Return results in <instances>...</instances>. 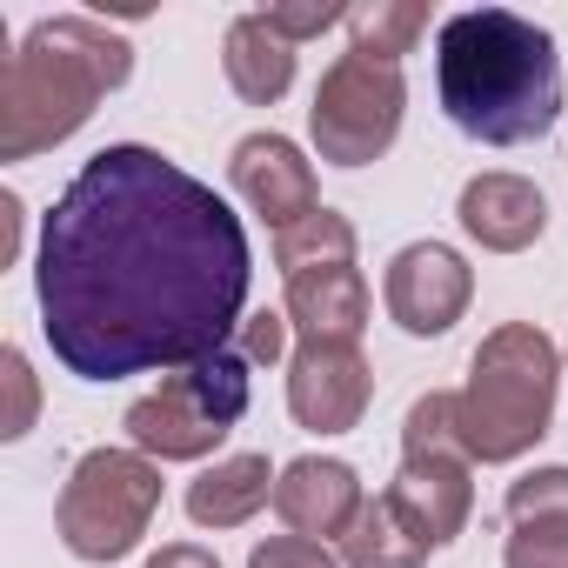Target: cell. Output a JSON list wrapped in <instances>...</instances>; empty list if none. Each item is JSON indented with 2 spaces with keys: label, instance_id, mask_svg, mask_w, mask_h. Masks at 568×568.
Returning a JSON list of instances; mask_svg holds the SVG:
<instances>
[{
  "label": "cell",
  "instance_id": "5bb4252c",
  "mask_svg": "<svg viewBox=\"0 0 568 568\" xmlns=\"http://www.w3.org/2000/svg\"><path fill=\"white\" fill-rule=\"evenodd\" d=\"M288 328H302V342H362L368 328V281L355 261L342 267H308L288 274Z\"/></svg>",
  "mask_w": 568,
  "mask_h": 568
},
{
  "label": "cell",
  "instance_id": "3957f363",
  "mask_svg": "<svg viewBox=\"0 0 568 568\" xmlns=\"http://www.w3.org/2000/svg\"><path fill=\"white\" fill-rule=\"evenodd\" d=\"M134 74V48L101 28L94 14H48L28 28V41L0 68V161H34L81 134Z\"/></svg>",
  "mask_w": 568,
  "mask_h": 568
},
{
  "label": "cell",
  "instance_id": "9c48e42d",
  "mask_svg": "<svg viewBox=\"0 0 568 568\" xmlns=\"http://www.w3.org/2000/svg\"><path fill=\"white\" fill-rule=\"evenodd\" d=\"M468 295H475V267L448 241H408L388 261V281H382V302H388L395 328L415 335V342L448 335L468 315Z\"/></svg>",
  "mask_w": 568,
  "mask_h": 568
},
{
  "label": "cell",
  "instance_id": "484cf974",
  "mask_svg": "<svg viewBox=\"0 0 568 568\" xmlns=\"http://www.w3.org/2000/svg\"><path fill=\"white\" fill-rule=\"evenodd\" d=\"M148 568H221L207 548H194V541H168L161 555H148Z\"/></svg>",
  "mask_w": 568,
  "mask_h": 568
},
{
  "label": "cell",
  "instance_id": "8fae6325",
  "mask_svg": "<svg viewBox=\"0 0 568 568\" xmlns=\"http://www.w3.org/2000/svg\"><path fill=\"white\" fill-rule=\"evenodd\" d=\"M227 181L234 194L281 234V227H295L322 207V187H315V161L288 141V134H247L227 161Z\"/></svg>",
  "mask_w": 568,
  "mask_h": 568
},
{
  "label": "cell",
  "instance_id": "277c9868",
  "mask_svg": "<svg viewBox=\"0 0 568 568\" xmlns=\"http://www.w3.org/2000/svg\"><path fill=\"white\" fill-rule=\"evenodd\" d=\"M555 388H561V355L535 322L488 328L468 362V382L448 395V422L468 462H521L555 422Z\"/></svg>",
  "mask_w": 568,
  "mask_h": 568
},
{
  "label": "cell",
  "instance_id": "d6986e66",
  "mask_svg": "<svg viewBox=\"0 0 568 568\" xmlns=\"http://www.w3.org/2000/svg\"><path fill=\"white\" fill-rule=\"evenodd\" d=\"M355 261V221L335 207H315L308 221L274 234V267L281 274H308V267H342Z\"/></svg>",
  "mask_w": 568,
  "mask_h": 568
},
{
  "label": "cell",
  "instance_id": "4fadbf2b",
  "mask_svg": "<svg viewBox=\"0 0 568 568\" xmlns=\"http://www.w3.org/2000/svg\"><path fill=\"white\" fill-rule=\"evenodd\" d=\"M468 241H481L488 254H521L541 241L548 227V194L528 181V174H475L455 201Z\"/></svg>",
  "mask_w": 568,
  "mask_h": 568
},
{
  "label": "cell",
  "instance_id": "5b68a950",
  "mask_svg": "<svg viewBox=\"0 0 568 568\" xmlns=\"http://www.w3.org/2000/svg\"><path fill=\"white\" fill-rule=\"evenodd\" d=\"M247 395H254V362L227 342L207 362L161 375V388L141 395L121 428L154 462H201L234 435V422L247 415Z\"/></svg>",
  "mask_w": 568,
  "mask_h": 568
},
{
  "label": "cell",
  "instance_id": "cb8c5ba5",
  "mask_svg": "<svg viewBox=\"0 0 568 568\" xmlns=\"http://www.w3.org/2000/svg\"><path fill=\"white\" fill-rule=\"evenodd\" d=\"M261 14H267V28H274L281 41H295V48L348 21V8H335V0H322V8H261Z\"/></svg>",
  "mask_w": 568,
  "mask_h": 568
},
{
  "label": "cell",
  "instance_id": "7402d4cb",
  "mask_svg": "<svg viewBox=\"0 0 568 568\" xmlns=\"http://www.w3.org/2000/svg\"><path fill=\"white\" fill-rule=\"evenodd\" d=\"M0 382H8V422H0V442H21L28 428H34V368H28V355L21 348H8V355H0Z\"/></svg>",
  "mask_w": 568,
  "mask_h": 568
},
{
  "label": "cell",
  "instance_id": "ba28073f",
  "mask_svg": "<svg viewBox=\"0 0 568 568\" xmlns=\"http://www.w3.org/2000/svg\"><path fill=\"white\" fill-rule=\"evenodd\" d=\"M402 108H408L402 68L342 54V61L322 74L315 108H308V128H315L322 161H335V168H368V161H382V154L395 148V134H402Z\"/></svg>",
  "mask_w": 568,
  "mask_h": 568
},
{
  "label": "cell",
  "instance_id": "52a82bcc",
  "mask_svg": "<svg viewBox=\"0 0 568 568\" xmlns=\"http://www.w3.org/2000/svg\"><path fill=\"white\" fill-rule=\"evenodd\" d=\"M422 528L435 548H448L462 528H468V508H475V462L468 448L455 442V422H448V388L422 395L402 422V475L388 488Z\"/></svg>",
  "mask_w": 568,
  "mask_h": 568
},
{
  "label": "cell",
  "instance_id": "ffe728a7",
  "mask_svg": "<svg viewBox=\"0 0 568 568\" xmlns=\"http://www.w3.org/2000/svg\"><path fill=\"white\" fill-rule=\"evenodd\" d=\"M508 521H568V468H528L508 481Z\"/></svg>",
  "mask_w": 568,
  "mask_h": 568
},
{
  "label": "cell",
  "instance_id": "8992f818",
  "mask_svg": "<svg viewBox=\"0 0 568 568\" xmlns=\"http://www.w3.org/2000/svg\"><path fill=\"white\" fill-rule=\"evenodd\" d=\"M161 515V462L141 448H88L54 501V528L81 561H121Z\"/></svg>",
  "mask_w": 568,
  "mask_h": 568
},
{
  "label": "cell",
  "instance_id": "6da1fadb",
  "mask_svg": "<svg viewBox=\"0 0 568 568\" xmlns=\"http://www.w3.org/2000/svg\"><path fill=\"white\" fill-rule=\"evenodd\" d=\"M254 254L241 214L181 161L114 141L41 221L34 302L74 382L174 375L241 335Z\"/></svg>",
  "mask_w": 568,
  "mask_h": 568
},
{
  "label": "cell",
  "instance_id": "e0dca14e",
  "mask_svg": "<svg viewBox=\"0 0 568 568\" xmlns=\"http://www.w3.org/2000/svg\"><path fill=\"white\" fill-rule=\"evenodd\" d=\"M428 555H435L428 528H422L395 495H375V501L355 515V528L342 535V561H348V568H422Z\"/></svg>",
  "mask_w": 568,
  "mask_h": 568
},
{
  "label": "cell",
  "instance_id": "44dd1931",
  "mask_svg": "<svg viewBox=\"0 0 568 568\" xmlns=\"http://www.w3.org/2000/svg\"><path fill=\"white\" fill-rule=\"evenodd\" d=\"M501 568H568V521H508Z\"/></svg>",
  "mask_w": 568,
  "mask_h": 568
},
{
  "label": "cell",
  "instance_id": "4316f807",
  "mask_svg": "<svg viewBox=\"0 0 568 568\" xmlns=\"http://www.w3.org/2000/svg\"><path fill=\"white\" fill-rule=\"evenodd\" d=\"M21 194H0V267L14 261V247H21Z\"/></svg>",
  "mask_w": 568,
  "mask_h": 568
},
{
  "label": "cell",
  "instance_id": "7c38bea8",
  "mask_svg": "<svg viewBox=\"0 0 568 568\" xmlns=\"http://www.w3.org/2000/svg\"><path fill=\"white\" fill-rule=\"evenodd\" d=\"M362 508H368L362 501V475L348 462H335V455H302L274 481V515L295 535H308V541H328V535L342 541Z\"/></svg>",
  "mask_w": 568,
  "mask_h": 568
},
{
  "label": "cell",
  "instance_id": "d4e9b609",
  "mask_svg": "<svg viewBox=\"0 0 568 568\" xmlns=\"http://www.w3.org/2000/svg\"><path fill=\"white\" fill-rule=\"evenodd\" d=\"M234 348L261 368V362H281V348H288V315H274V308H261V315H247L241 322V335H234Z\"/></svg>",
  "mask_w": 568,
  "mask_h": 568
},
{
  "label": "cell",
  "instance_id": "9a60e30c",
  "mask_svg": "<svg viewBox=\"0 0 568 568\" xmlns=\"http://www.w3.org/2000/svg\"><path fill=\"white\" fill-rule=\"evenodd\" d=\"M221 68H227V88L254 108H274L281 94L295 88V41H281L267 28V14H241L227 21V41H221Z\"/></svg>",
  "mask_w": 568,
  "mask_h": 568
},
{
  "label": "cell",
  "instance_id": "ac0fdd59",
  "mask_svg": "<svg viewBox=\"0 0 568 568\" xmlns=\"http://www.w3.org/2000/svg\"><path fill=\"white\" fill-rule=\"evenodd\" d=\"M342 28H348V54L395 68L428 34V8H422V0H362V8H348Z\"/></svg>",
  "mask_w": 568,
  "mask_h": 568
},
{
  "label": "cell",
  "instance_id": "603a6c76",
  "mask_svg": "<svg viewBox=\"0 0 568 568\" xmlns=\"http://www.w3.org/2000/svg\"><path fill=\"white\" fill-rule=\"evenodd\" d=\"M247 568H342V561L328 555V541H308V535H267V541H254Z\"/></svg>",
  "mask_w": 568,
  "mask_h": 568
},
{
  "label": "cell",
  "instance_id": "7a4b0ae2",
  "mask_svg": "<svg viewBox=\"0 0 568 568\" xmlns=\"http://www.w3.org/2000/svg\"><path fill=\"white\" fill-rule=\"evenodd\" d=\"M442 114L488 148H528L561 121V54L555 34L515 8H462L435 34Z\"/></svg>",
  "mask_w": 568,
  "mask_h": 568
},
{
  "label": "cell",
  "instance_id": "2e32d148",
  "mask_svg": "<svg viewBox=\"0 0 568 568\" xmlns=\"http://www.w3.org/2000/svg\"><path fill=\"white\" fill-rule=\"evenodd\" d=\"M274 481L281 475L267 468V455H221L214 468L187 481V515L201 528H241L274 501Z\"/></svg>",
  "mask_w": 568,
  "mask_h": 568
},
{
  "label": "cell",
  "instance_id": "30bf717a",
  "mask_svg": "<svg viewBox=\"0 0 568 568\" xmlns=\"http://www.w3.org/2000/svg\"><path fill=\"white\" fill-rule=\"evenodd\" d=\"M375 375L355 342H302L288 362V415L315 435H348L368 415Z\"/></svg>",
  "mask_w": 568,
  "mask_h": 568
}]
</instances>
